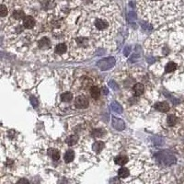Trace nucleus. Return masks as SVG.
Instances as JSON below:
<instances>
[{
	"instance_id": "f257e3e1",
	"label": "nucleus",
	"mask_w": 184,
	"mask_h": 184,
	"mask_svg": "<svg viewBox=\"0 0 184 184\" xmlns=\"http://www.w3.org/2000/svg\"><path fill=\"white\" fill-rule=\"evenodd\" d=\"M114 65H115V59L113 58V57H109V58L101 59L98 62V64H97V66H99V68L101 69V70H103V71L112 68Z\"/></svg>"
},
{
	"instance_id": "f03ea898",
	"label": "nucleus",
	"mask_w": 184,
	"mask_h": 184,
	"mask_svg": "<svg viewBox=\"0 0 184 184\" xmlns=\"http://www.w3.org/2000/svg\"><path fill=\"white\" fill-rule=\"evenodd\" d=\"M94 27L97 30V31H103L110 28V23L105 19L97 18L94 21Z\"/></svg>"
},
{
	"instance_id": "7ed1b4c3",
	"label": "nucleus",
	"mask_w": 184,
	"mask_h": 184,
	"mask_svg": "<svg viewBox=\"0 0 184 184\" xmlns=\"http://www.w3.org/2000/svg\"><path fill=\"white\" fill-rule=\"evenodd\" d=\"M75 106L78 109H85L89 106V100L83 95L77 96L75 100Z\"/></svg>"
},
{
	"instance_id": "20e7f679",
	"label": "nucleus",
	"mask_w": 184,
	"mask_h": 184,
	"mask_svg": "<svg viewBox=\"0 0 184 184\" xmlns=\"http://www.w3.org/2000/svg\"><path fill=\"white\" fill-rule=\"evenodd\" d=\"M112 124L115 129L119 131H123L125 128V123L123 121L119 118H116L115 116H112Z\"/></svg>"
},
{
	"instance_id": "39448f33",
	"label": "nucleus",
	"mask_w": 184,
	"mask_h": 184,
	"mask_svg": "<svg viewBox=\"0 0 184 184\" xmlns=\"http://www.w3.org/2000/svg\"><path fill=\"white\" fill-rule=\"evenodd\" d=\"M154 108L156 109L157 111L161 112H167L170 110V106L168 102H158L154 105Z\"/></svg>"
},
{
	"instance_id": "423d86ee",
	"label": "nucleus",
	"mask_w": 184,
	"mask_h": 184,
	"mask_svg": "<svg viewBox=\"0 0 184 184\" xmlns=\"http://www.w3.org/2000/svg\"><path fill=\"white\" fill-rule=\"evenodd\" d=\"M23 26L26 29H32L35 26V20H34L31 16H26L24 19H23Z\"/></svg>"
},
{
	"instance_id": "0eeeda50",
	"label": "nucleus",
	"mask_w": 184,
	"mask_h": 184,
	"mask_svg": "<svg viewBox=\"0 0 184 184\" xmlns=\"http://www.w3.org/2000/svg\"><path fill=\"white\" fill-rule=\"evenodd\" d=\"M144 90H145V87L141 83H137L134 86V93L135 96H140L144 93Z\"/></svg>"
},
{
	"instance_id": "6e6552de",
	"label": "nucleus",
	"mask_w": 184,
	"mask_h": 184,
	"mask_svg": "<svg viewBox=\"0 0 184 184\" xmlns=\"http://www.w3.org/2000/svg\"><path fill=\"white\" fill-rule=\"evenodd\" d=\"M38 44H39V47L40 48H42V49H47V48L50 47L51 42H50V40L47 37H43L42 40H40Z\"/></svg>"
},
{
	"instance_id": "1a4fd4ad",
	"label": "nucleus",
	"mask_w": 184,
	"mask_h": 184,
	"mask_svg": "<svg viewBox=\"0 0 184 184\" xmlns=\"http://www.w3.org/2000/svg\"><path fill=\"white\" fill-rule=\"evenodd\" d=\"M114 162L116 165L123 166L128 162V158L125 157V156H119V157H116L114 158Z\"/></svg>"
},
{
	"instance_id": "9d476101",
	"label": "nucleus",
	"mask_w": 184,
	"mask_h": 184,
	"mask_svg": "<svg viewBox=\"0 0 184 184\" xmlns=\"http://www.w3.org/2000/svg\"><path fill=\"white\" fill-rule=\"evenodd\" d=\"M178 66L176 63L174 62H169L167 64L166 67H165V72L166 73H171V72H174L176 69H177Z\"/></svg>"
},
{
	"instance_id": "9b49d317",
	"label": "nucleus",
	"mask_w": 184,
	"mask_h": 184,
	"mask_svg": "<svg viewBox=\"0 0 184 184\" xmlns=\"http://www.w3.org/2000/svg\"><path fill=\"white\" fill-rule=\"evenodd\" d=\"M90 95L94 100H98L100 96V89L98 87H92L90 89Z\"/></svg>"
},
{
	"instance_id": "f8f14e48",
	"label": "nucleus",
	"mask_w": 184,
	"mask_h": 184,
	"mask_svg": "<svg viewBox=\"0 0 184 184\" xmlns=\"http://www.w3.org/2000/svg\"><path fill=\"white\" fill-rule=\"evenodd\" d=\"M66 50H67V47L65 43H59V44H57L55 47V53L58 54H63L66 53Z\"/></svg>"
},
{
	"instance_id": "ddd939ff",
	"label": "nucleus",
	"mask_w": 184,
	"mask_h": 184,
	"mask_svg": "<svg viewBox=\"0 0 184 184\" xmlns=\"http://www.w3.org/2000/svg\"><path fill=\"white\" fill-rule=\"evenodd\" d=\"M177 122H178L177 116H176V115H174V114H169L168 116V118H167V123H168L169 126H171V127H172V126L176 125Z\"/></svg>"
},
{
	"instance_id": "4468645a",
	"label": "nucleus",
	"mask_w": 184,
	"mask_h": 184,
	"mask_svg": "<svg viewBox=\"0 0 184 184\" xmlns=\"http://www.w3.org/2000/svg\"><path fill=\"white\" fill-rule=\"evenodd\" d=\"M48 154L50 155V156L52 157V158H53L54 161H57V160L60 159V153H59L58 150H56V149H49Z\"/></svg>"
},
{
	"instance_id": "2eb2a0df",
	"label": "nucleus",
	"mask_w": 184,
	"mask_h": 184,
	"mask_svg": "<svg viewBox=\"0 0 184 184\" xmlns=\"http://www.w3.org/2000/svg\"><path fill=\"white\" fill-rule=\"evenodd\" d=\"M75 158V153L73 150H68L66 151V155H65V161L66 163H70L74 160Z\"/></svg>"
},
{
	"instance_id": "dca6fc26",
	"label": "nucleus",
	"mask_w": 184,
	"mask_h": 184,
	"mask_svg": "<svg viewBox=\"0 0 184 184\" xmlns=\"http://www.w3.org/2000/svg\"><path fill=\"white\" fill-rule=\"evenodd\" d=\"M118 175L120 178H123V179H125V178H127L129 175H130V172H129V169H126V168H122L120 169L119 171H118Z\"/></svg>"
},
{
	"instance_id": "f3484780",
	"label": "nucleus",
	"mask_w": 184,
	"mask_h": 184,
	"mask_svg": "<svg viewBox=\"0 0 184 184\" xmlns=\"http://www.w3.org/2000/svg\"><path fill=\"white\" fill-rule=\"evenodd\" d=\"M77 140H78V137L77 135H70L66 138V142L68 146H74L75 144L77 142Z\"/></svg>"
},
{
	"instance_id": "a211bd4d",
	"label": "nucleus",
	"mask_w": 184,
	"mask_h": 184,
	"mask_svg": "<svg viewBox=\"0 0 184 184\" xmlns=\"http://www.w3.org/2000/svg\"><path fill=\"white\" fill-rule=\"evenodd\" d=\"M103 147H104V144H103V142H100V141H97L93 145V149L97 153L100 152L103 149Z\"/></svg>"
},
{
	"instance_id": "6ab92c4d",
	"label": "nucleus",
	"mask_w": 184,
	"mask_h": 184,
	"mask_svg": "<svg viewBox=\"0 0 184 184\" xmlns=\"http://www.w3.org/2000/svg\"><path fill=\"white\" fill-rule=\"evenodd\" d=\"M12 17L16 20H21L22 18H25V13L22 10H15L12 14Z\"/></svg>"
},
{
	"instance_id": "aec40b11",
	"label": "nucleus",
	"mask_w": 184,
	"mask_h": 184,
	"mask_svg": "<svg viewBox=\"0 0 184 184\" xmlns=\"http://www.w3.org/2000/svg\"><path fill=\"white\" fill-rule=\"evenodd\" d=\"M72 99H73V95L70 92H66V93L62 94L61 96V100L64 102H69L72 100Z\"/></svg>"
},
{
	"instance_id": "412c9836",
	"label": "nucleus",
	"mask_w": 184,
	"mask_h": 184,
	"mask_svg": "<svg viewBox=\"0 0 184 184\" xmlns=\"http://www.w3.org/2000/svg\"><path fill=\"white\" fill-rule=\"evenodd\" d=\"M111 108H112V111L116 112L118 113H122L123 112V108H122V106H121L119 103H117V102H112V104H111Z\"/></svg>"
},
{
	"instance_id": "4be33fe9",
	"label": "nucleus",
	"mask_w": 184,
	"mask_h": 184,
	"mask_svg": "<svg viewBox=\"0 0 184 184\" xmlns=\"http://www.w3.org/2000/svg\"><path fill=\"white\" fill-rule=\"evenodd\" d=\"M103 135H104V131L102 129H96L92 132V135L94 137H101Z\"/></svg>"
},
{
	"instance_id": "5701e85b",
	"label": "nucleus",
	"mask_w": 184,
	"mask_h": 184,
	"mask_svg": "<svg viewBox=\"0 0 184 184\" xmlns=\"http://www.w3.org/2000/svg\"><path fill=\"white\" fill-rule=\"evenodd\" d=\"M8 13V8L6 7L5 5H2L1 6V16L2 17H5V16H7Z\"/></svg>"
},
{
	"instance_id": "b1692460",
	"label": "nucleus",
	"mask_w": 184,
	"mask_h": 184,
	"mask_svg": "<svg viewBox=\"0 0 184 184\" xmlns=\"http://www.w3.org/2000/svg\"><path fill=\"white\" fill-rule=\"evenodd\" d=\"M138 47H139V46H136V47H135V52L134 55L132 56L131 59H136V58H139V57H140V52L137 51L138 50Z\"/></svg>"
},
{
	"instance_id": "393cba45",
	"label": "nucleus",
	"mask_w": 184,
	"mask_h": 184,
	"mask_svg": "<svg viewBox=\"0 0 184 184\" xmlns=\"http://www.w3.org/2000/svg\"><path fill=\"white\" fill-rule=\"evenodd\" d=\"M31 101L32 106H33L34 108H36V107L38 106V100H37L34 97H31Z\"/></svg>"
},
{
	"instance_id": "a878e982",
	"label": "nucleus",
	"mask_w": 184,
	"mask_h": 184,
	"mask_svg": "<svg viewBox=\"0 0 184 184\" xmlns=\"http://www.w3.org/2000/svg\"><path fill=\"white\" fill-rule=\"evenodd\" d=\"M109 85H110V87H111L112 89H113L114 90L118 89V86H117V84L115 83L114 81H110V82H109Z\"/></svg>"
},
{
	"instance_id": "bb28decb",
	"label": "nucleus",
	"mask_w": 184,
	"mask_h": 184,
	"mask_svg": "<svg viewBox=\"0 0 184 184\" xmlns=\"http://www.w3.org/2000/svg\"><path fill=\"white\" fill-rule=\"evenodd\" d=\"M130 50H131V48L129 47V46L125 47V49H124V55L125 56H128V54H130Z\"/></svg>"
},
{
	"instance_id": "cd10ccee",
	"label": "nucleus",
	"mask_w": 184,
	"mask_h": 184,
	"mask_svg": "<svg viewBox=\"0 0 184 184\" xmlns=\"http://www.w3.org/2000/svg\"><path fill=\"white\" fill-rule=\"evenodd\" d=\"M102 91L104 92V95H107V94H108V90H107V89H106V88H103Z\"/></svg>"
},
{
	"instance_id": "c85d7f7f",
	"label": "nucleus",
	"mask_w": 184,
	"mask_h": 184,
	"mask_svg": "<svg viewBox=\"0 0 184 184\" xmlns=\"http://www.w3.org/2000/svg\"><path fill=\"white\" fill-rule=\"evenodd\" d=\"M18 182H28V181H27V180H20V181H19Z\"/></svg>"
}]
</instances>
